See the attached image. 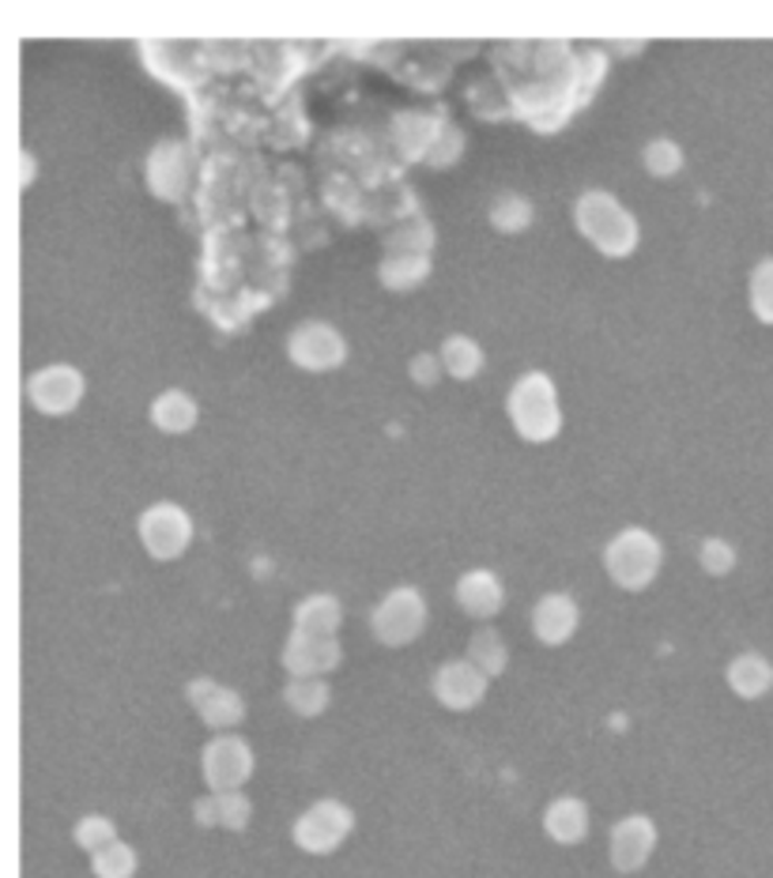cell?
<instances>
[{"instance_id": "obj_1", "label": "cell", "mask_w": 773, "mask_h": 878, "mask_svg": "<svg viewBox=\"0 0 773 878\" xmlns=\"http://www.w3.org/2000/svg\"><path fill=\"white\" fill-rule=\"evenodd\" d=\"M574 223L608 256H626L638 245V219L612 193H600V189L581 193L574 204Z\"/></svg>"}, {"instance_id": "obj_2", "label": "cell", "mask_w": 773, "mask_h": 878, "mask_svg": "<svg viewBox=\"0 0 773 878\" xmlns=\"http://www.w3.org/2000/svg\"><path fill=\"white\" fill-rule=\"evenodd\" d=\"M505 407H510V418L524 442H551L562 426L555 385H551L548 374H524L513 385Z\"/></svg>"}, {"instance_id": "obj_3", "label": "cell", "mask_w": 773, "mask_h": 878, "mask_svg": "<svg viewBox=\"0 0 773 878\" xmlns=\"http://www.w3.org/2000/svg\"><path fill=\"white\" fill-rule=\"evenodd\" d=\"M661 543H656L653 532L645 528H626L619 532V536L604 547V569L608 577L615 581L619 588H645L649 581L656 577V569H661Z\"/></svg>"}, {"instance_id": "obj_4", "label": "cell", "mask_w": 773, "mask_h": 878, "mask_svg": "<svg viewBox=\"0 0 773 878\" xmlns=\"http://www.w3.org/2000/svg\"><path fill=\"white\" fill-rule=\"evenodd\" d=\"M140 543L151 558L174 562L189 551L193 543V521L189 513L174 502H155L151 509L140 513Z\"/></svg>"}, {"instance_id": "obj_5", "label": "cell", "mask_w": 773, "mask_h": 878, "mask_svg": "<svg viewBox=\"0 0 773 878\" xmlns=\"http://www.w3.org/2000/svg\"><path fill=\"white\" fill-rule=\"evenodd\" d=\"M381 645H412L426 626V604L415 588H393L370 615Z\"/></svg>"}, {"instance_id": "obj_6", "label": "cell", "mask_w": 773, "mask_h": 878, "mask_svg": "<svg viewBox=\"0 0 773 878\" xmlns=\"http://www.w3.org/2000/svg\"><path fill=\"white\" fill-rule=\"evenodd\" d=\"M288 355L294 366L313 370V374H324V370H337L343 359H348V343L332 324L324 321H307L288 336Z\"/></svg>"}, {"instance_id": "obj_7", "label": "cell", "mask_w": 773, "mask_h": 878, "mask_svg": "<svg viewBox=\"0 0 773 878\" xmlns=\"http://www.w3.org/2000/svg\"><path fill=\"white\" fill-rule=\"evenodd\" d=\"M351 826H355V818H351L348 807L337 804V799H321L294 823V845L313 856H324L332 848H340L343 837L351 834Z\"/></svg>"}, {"instance_id": "obj_8", "label": "cell", "mask_w": 773, "mask_h": 878, "mask_svg": "<svg viewBox=\"0 0 773 878\" xmlns=\"http://www.w3.org/2000/svg\"><path fill=\"white\" fill-rule=\"evenodd\" d=\"M83 374L72 366H46L27 377V400L42 415H69L83 400Z\"/></svg>"}, {"instance_id": "obj_9", "label": "cell", "mask_w": 773, "mask_h": 878, "mask_svg": "<svg viewBox=\"0 0 773 878\" xmlns=\"http://www.w3.org/2000/svg\"><path fill=\"white\" fill-rule=\"evenodd\" d=\"M253 773V750L238 735H219L204 747V780L219 796L223 791H238Z\"/></svg>"}, {"instance_id": "obj_10", "label": "cell", "mask_w": 773, "mask_h": 878, "mask_svg": "<svg viewBox=\"0 0 773 878\" xmlns=\"http://www.w3.org/2000/svg\"><path fill=\"white\" fill-rule=\"evenodd\" d=\"M434 694H438V702H442L445 709L464 713V709H472V705H480V702H483V694H486V675H483L472 660H450V664L438 667V675H434Z\"/></svg>"}, {"instance_id": "obj_11", "label": "cell", "mask_w": 773, "mask_h": 878, "mask_svg": "<svg viewBox=\"0 0 773 878\" xmlns=\"http://www.w3.org/2000/svg\"><path fill=\"white\" fill-rule=\"evenodd\" d=\"M283 664L294 679H318V675L332 672L340 664V645L337 637H313L294 629L288 648H283Z\"/></svg>"}, {"instance_id": "obj_12", "label": "cell", "mask_w": 773, "mask_h": 878, "mask_svg": "<svg viewBox=\"0 0 773 878\" xmlns=\"http://www.w3.org/2000/svg\"><path fill=\"white\" fill-rule=\"evenodd\" d=\"M189 185V155L185 148L174 140H162V144L148 155V189L159 200H181Z\"/></svg>"}, {"instance_id": "obj_13", "label": "cell", "mask_w": 773, "mask_h": 878, "mask_svg": "<svg viewBox=\"0 0 773 878\" xmlns=\"http://www.w3.org/2000/svg\"><path fill=\"white\" fill-rule=\"evenodd\" d=\"M578 623H581V610L566 592H548V596L532 607V634H536L543 645L570 642Z\"/></svg>"}, {"instance_id": "obj_14", "label": "cell", "mask_w": 773, "mask_h": 878, "mask_svg": "<svg viewBox=\"0 0 773 878\" xmlns=\"http://www.w3.org/2000/svg\"><path fill=\"white\" fill-rule=\"evenodd\" d=\"M656 845V826L649 823V818L634 815V818H623L615 829H612V864L619 871H638L649 852H653Z\"/></svg>"}, {"instance_id": "obj_15", "label": "cell", "mask_w": 773, "mask_h": 878, "mask_svg": "<svg viewBox=\"0 0 773 878\" xmlns=\"http://www.w3.org/2000/svg\"><path fill=\"white\" fill-rule=\"evenodd\" d=\"M456 604L472 618H494L502 610V581L491 569H468L456 581Z\"/></svg>"}, {"instance_id": "obj_16", "label": "cell", "mask_w": 773, "mask_h": 878, "mask_svg": "<svg viewBox=\"0 0 773 878\" xmlns=\"http://www.w3.org/2000/svg\"><path fill=\"white\" fill-rule=\"evenodd\" d=\"M189 702L197 705L200 717L212 724V728H234V724L245 717V702L238 698L234 690L215 686V683H193L189 686Z\"/></svg>"}, {"instance_id": "obj_17", "label": "cell", "mask_w": 773, "mask_h": 878, "mask_svg": "<svg viewBox=\"0 0 773 878\" xmlns=\"http://www.w3.org/2000/svg\"><path fill=\"white\" fill-rule=\"evenodd\" d=\"M543 829L555 837L559 845H578L585 841L589 834V807L574 796L555 799L548 810H543Z\"/></svg>"}, {"instance_id": "obj_18", "label": "cell", "mask_w": 773, "mask_h": 878, "mask_svg": "<svg viewBox=\"0 0 773 878\" xmlns=\"http://www.w3.org/2000/svg\"><path fill=\"white\" fill-rule=\"evenodd\" d=\"M197 400L181 388H167L151 400V423L159 426L162 434H189L197 426Z\"/></svg>"}, {"instance_id": "obj_19", "label": "cell", "mask_w": 773, "mask_h": 878, "mask_svg": "<svg viewBox=\"0 0 773 878\" xmlns=\"http://www.w3.org/2000/svg\"><path fill=\"white\" fill-rule=\"evenodd\" d=\"M340 618H343L340 599L329 596V592H313V596H307L294 607V629L313 637H337Z\"/></svg>"}, {"instance_id": "obj_20", "label": "cell", "mask_w": 773, "mask_h": 878, "mask_svg": "<svg viewBox=\"0 0 773 878\" xmlns=\"http://www.w3.org/2000/svg\"><path fill=\"white\" fill-rule=\"evenodd\" d=\"M729 686L740 694V698H762L770 694L773 686V667L762 653H740L736 660L729 664Z\"/></svg>"}, {"instance_id": "obj_21", "label": "cell", "mask_w": 773, "mask_h": 878, "mask_svg": "<svg viewBox=\"0 0 773 878\" xmlns=\"http://www.w3.org/2000/svg\"><path fill=\"white\" fill-rule=\"evenodd\" d=\"M426 275H431V256H412V253L385 256V261H381V269H378V280L385 283L393 294L415 291L419 283H426Z\"/></svg>"}, {"instance_id": "obj_22", "label": "cell", "mask_w": 773, "mask_h": 878, "mask_svg": "<svg viewBox=\"0 0 773 878\" xmlns=\"http://www.w3.org/2000/svg\"><path fill=\"white\" fill-rule=\"evenodd\" d=\"M438 355H442L445 374L456 381H472L483 370V347L472 336H450Z\"/></svg>"}, {"instance_id": "obj_23", "label": "cell", "mask_w": 773, "mask_h": 878, "mask_svg": "<svg viewBox=\"0 0 773 878\" xmlns=\"http://www.w3.org/2000/svg\"><path fill=\"white\" fill-rule=\"evenodd\" d=\"M491 223L499 226L502 234H521V231H529V226H532V204H529V196H521V193H502V196H494V204H491Z\"/></svg>"}, {"instance_id": "obj_24", "label": "cell", "mask_w": 773, "mask_h": 878, "mask_svg": "<svg viewBox=\"0 0 773 878\" xmlns=\"http://www.w3.org/2000/svg\"><path fill=\"white\" fill-rule=\"evenodd\" d=\"M642 162H645V170L653 178H675L683 170V151H680L675 140L656 137V140H649V144H645Z\"/></svg>"}, {"instance_id": "obj_25", "label": "cell", "mask_w": 773, "mask_h": 878, "mask_svg": "<svg viewBox=\"0 0 773 878\" xmlns=\"http://www.w3.org/2000/svg\"><path fill=\"white\" fill-rule=\"evenodd\" d=\"M283 698H288V705L299 717H318V713H324V705H329V686L321 679H291Z\"/></svg>"}, {"instance_id": "obj_26", "label": "cell", "mask_w": 773, "mask_h": 878, "mask_svg": "<svg viewBox=\"0 0 773 878\" xmlns=\"http://www.w3.org/2000/svg\"><path fill=\"white\" fill-rule=\"evenodd\" d=\"M468 660L480 667L483 675H499L505 667V645L502 637L494 634V629H480V634L472 637V645H468Z\"/></svg>"}, {"instance_id": "obj_27", "label": "cell", "mask_w": 773, "mask_h": 878, "mask_svg": "<svg viewBox=\"0 0 773 878\" xmlns=\"http://www.w3.org/2000/svg\"><path fill=\"white\" fill-rule=\"evenodd\" d=\"M434 245V226L426 223V219H412V223L396 226L393 234H389V250L393 253H412V256H426Z\"/></svg>"}, {"instance_id": "obj_28", "label": "cell", "mask_w": 773, "mask_h": 878, "mask_svg": "<svg viewBox=\"0 0 773 878\" xmlns=\"http://www.w3.org/2000/svg\"><path fill=\"white\" fill-rule=\"evenodd\" d=\"M91 864H94V875L99 878H132V871H137V852H132L129 845L113 841L110 848L94 852Z\"/></svg>"}, {"instance_id": "obj_29", "label": "cell", "mask_w": 773, "mask_h": 878, "mask_svg": "<svg viewBox=\"0 0 773 878\" xmlns=\"http://www.w3.org/2000/svg\"><path fill=\"white\" fill-rule=\"evenodd\" d=\"M751 310H755L759 321L773 324V256H766V261L751 272Z\"/></svg>"}, {"instance_id": "obj_30", "label": "cell", "mask_w": 773, "mask_h": 878, "mask_svg": "<svg viewBox=\"0 0 773 878\" xmlns=\"http://www.w3.org/2000/svg\"><path fill=\"white\" fill-rule=\"evenodd\" d=\"M113 841H118V829H113L110 818H102V815H91V818H83L80 826H76V845L83 848V852H102V848H110Z\"/></svg>"}, {"instance_id": "obj_31", "label": "cell", "mask_w": 773, "mask_h": 878, "mask_svg": "<svg viewBox=\"0 0 773 878\" xmlns=\"http://www.w3.org/2000/svg\"><path fill=\"white\" fill-rule=\"evenodd\" d=\"M699 562H702L705 574L724 577V574H732V566H736V551H732V543H724V539H717V536H710V539H702Z\"/></svg>"}, {"instance_id": "obj_32", "label": "cell", "mask_w": 773, "mask_h": 878, "mask_svg": "<svg viewBox=\"0 0 773 878\" xmlns=\"http://www.w3.org/2000/svg\"><path fill=\"white\" fill-rule=\"evenodd\" d=\"M215 807H219V823L227 829H245V823H250V799H245L242 791H223V796H215Z\"/></svg>"}, {"instance_id": "obj_33", "label": "cell", "mask_w": 773, "mask_h": 878, "mask_svg": "<svg viewBox=\"0 0 773 878\" xmlns=\"http://www.w3.org/2000/svg\"><path fill=\"white\" fill-rule=\"evenodd\" d=\"M461 151H464V132L445 125L442 132H438V140H434L426 162H431V166H450L453 159H461Z\"/></svg>"}, {"instance_id": "obj_34", "label": "cell", "mask_w": 773, "mask_h": 878, "mask_svg": "<svg viewBox=\"0 0 773 878\" xmlns=\"http://www.w3.org/2000/svg\"><path fill=\"white\" fill-rule=\"evenodd\" d=\"M412 381L415 385H423V388H434L438 385V377L445 374V366H442V355H415L412 359Z\"/></svg>"}]
</instances>
